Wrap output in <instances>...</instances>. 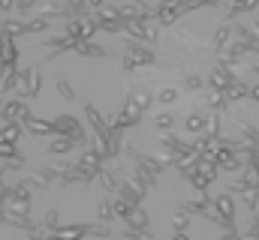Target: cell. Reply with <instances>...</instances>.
Wrapping results in <instances>:
<instances>
[{
	"mask_svg": "<svg viewBox=\"0 0 259 240\" xmlns=\"http://www.w3.org/2000/svg\"><path fill=\"white\" fill-rule=\"evenodd\" d=\"M103 162H106V156H103L97 147H91V144H88V147H84V156L75 162V171L81 174V183H84V186H88V183H94V180L103 174Z\"/></svg>",
	"mask_w": 259,
	"mask_h": 240,
	"instance_id": "obj_1",
	"label": "cell"
},
{
	"mask_svg": "<svg viewBox=\"0 0 259 240\" xmlns=\"http://www.w3.org/2000/svg\"><path fill=\"white\" fill-rule=\"evenodd\" d=\"M97 30H100V21H97V15H94V12L69 18V21H66V27H64V33H66V36H72L75 42H88Z\"/></svg>",
	"mask_w": 259,
	"mask_h": 240,
	"instance_id": "obj_2",
	"label": "cell"
},
{
	"mask_svg": "<svg viewBox=\"0 0 259 240\" xmlns=\"http://www.w3.org/2000/svg\"><path fill=\"white\" fill-rule=\"evenodd\" d=\"M39 87H42L39 69H36V66H27V69H21V78H18V90H15V96H21L24 102H30L33 96H39Z\"/></svg>",
	"mask_w": 259,
	"mask_h": 240,
	"instance_id": "obj_3",
	"label": "cell"
},
{
	"mask_svg": "<svg viewBox=\"0 0 259 240\" xmlns=\"http://www.w3.org/2000/svg\"><path fill=\"white\" fill-rule=\"evenodd\" d=\"M55 126H58V135H64V138H72L78 147H88V144H91V138L84 135L81 123L72 117V114H61V117H55Z\"/></svg>",
	"mask_w": 259,
	"mask_h": 240,
	"instance_id": "obj_4",
	"label": "cell"
},
{
	"mask_svg": "<svg viewBox=\"0 0 259 240\" xmlns=\"http://www.w3.org/2000/svg\"><path fill=\"white\" fill-rule=\"evenodd\" d=\"M124 51H127L130 57L139 63V66H154V63H157V54H154V48H151V45H145V42L124 39Z\"/></svg>",
	"mask_w": 259,
	"mask_h": 240,
	"instance_id": "obj_5",
	"label": "cell"
},
{
	"mask_svg": "<svg viewBox=\"0 0 259 240\" xmlns=\"http://www.w3.org/2000/svg\"><path fill=\"white\" fill-rule=\"evenodd\" d=\"M211 210L226 222V231H235V204H232V195L229 192L226 195H217L214 204H211Z\"/></svg>",
	"mask_w": 259,
	"mask_h": 240,
	"instance_id": "obj_6",
	"label": "cell"
},
{
	"mask_svg": "<svg viewBox=\"0 0 259 240\" xmlns=\"http://www.w3.org/2000/svg\"><path fill=\"white\" fill-rule=\"evenodd\" d=\"M118 18L121 21H151L154 18V9L142 0V3H124L118 6Z\"/></svg>",
	"mask_w": 259,
	"mask_h": 240,
	"instance_id": "obj_7",
	"label": "cell"
},
{
	"mask_svg": "<svg viewBox=\"0 0 259 240\" xmlns=\"http://www.w3.org/2000/svg\"><path fill=\"white\" fill-rule=\"evenodd\" d=\"M118 195H124L130 204H142V198L148 195V189H142L133 177H127V180H118Z\"/></svg>",
	"mask_w": 259,
	"mask_h": 240,
	"instance_id": "obj_8",
	"label": "cell"
},
{
	"mask_svg": "<svg viewBox=\"0 0 259 240\" xmlns=\"http://www.w3.org/2000/svg\"><path fill=\"white\" fill-rule=\"evenodd\" d=\"M217 93H226L232 84H235V75H232V69L229 66H217L214 72H211V81H208Z\"/></svg>",
	"mask_w": 259,
	"mask_h": 240,
	"instance_id": "obj_9",
	"label": "cell"
},
{
	"mask_svg": "<svg viewBox=\"0 0 259 240\" xmlns=\"http://www.w3.org/2000/svg\"><path fill=\"white\" fill-rule=\"evenodd\" d=\"M24 108H27V102L21 99V96H15V99H6V102H0V117L6 120H15V123H21V114H24Z\"/></svg>",
	"mask_w": 259,
	"mask_h": 240,
	"instance_id": "obj_10",
	"label": "cell"
},
{
	"mask_svg": "<svg viewBox=\"0 0 259 240\" xmlns=\"http://www.w3.org/2000/svg\"><path fill=\"white\" fill-rule=\"evenodd\" d=\"M0 33L6 36H18V33H30V21L27 18H12V21H0Z\"/></svg>",
	"mask_w": 259,
	"mask_h": 240,
	"instance_id": "obj_11",
	"label": "cell"
},
{
	"mask_svg": "<svg viewBox=\"0 0 259 240\" xmlns=\"http://www.w3.org/2000/svg\"><path fill=\"white\" fill-rule=\"evenodd\" d=\"M75 54H81V57H109V48H103L94 39H88V42H78L75 45Z\"/></svg>",
	"mask_w": 259,
	"mask_h": 240,
	"instance_id": "obj_12",
	"label": "cell"
},
{
	"mask_svg": "<svg viewBox=\"0 0 259 240\" xmlns=\"http://www.w3.org/2000/svg\"><path fill=\"white\" fill-rule=\"evenodd\" d=\"M18 78H21V69H6V75L0 81V96H12L18 90Z\"/></svg>",
	"mask_w": 259,
	"mask_h": 240,
	"instance_id": "obj_13",
	"label": "cell"
},
{
	"mask_svg": "<svg viewBox=\"0 0 259 240\" xmlns=\"http://www.w3.org/2000/svg\"><path fill=\"white\" fill-rule=\"evenodd\" d=\"M72 147H78V144H75L72 138H64V135H55V141H52V144H46V153H55V156H58V153H69Z\"/></svg>",
	"mask_w": 259,
	"mask_h": 240,
	"instance_id": "obj_14",
	"label": "cell"
},
{
	"mask_svg": "<svg viewBox=\"0 0 259 240\" xmlns=\"http://www.w3.org/2000/svg\"><path fill=\"white\" fill-rule=\"evenodd\" d=\"M24 129L27 132H33V135H58V126H55V120L52 123H42V120H30V123H24Z\"/></svg>",
	"mask_w": 259,
	"mask_h": 240,
	"instance_id": "obj_15",
	"label": "cell"
},
{
	"mask_svg": "<svg viewBox=\"0 0 259 240\" xmlns=\"http://www.w3.org/2000/svg\"><path fill=\"white\" fill-rule=\"evenodd\" d=\"M97 222H103V225L115 222V207H112V195H106V198L100 201V210H97Z\"/></svg>",
	"mask_w": 259,
	"mask_h": 240,
	"instance_id": "obj_16",
	"label": "cell"
},
{
	"mask_svg": "<svg viewBox=\"0 0 259 240\" xmlns=\"http://www.w3.org/2000/svg\"><path fill=\"white\" fill-rule=\"evenodd\" d=\"M18 138H21V123L9 120V123L0 129V141H12V144H18Z\"/></svg>",
	"mask_w": 259,
	"mask_h": 240,
	"instance_id": "obj_17",
	"label": "cell"
},
{
	"mask_svg": "<svg viewBox=\"0 0 259 240\" xmlns=\"http://www.w3.org/2000/svg\"><path fill=\"white\" fill-rule=\"evenodd\" d=\"M205 126H208V117H202L199 111H193V114L184 117V129H187V132H205Z\"/></svg>",
	"mask_w": 259,
	"mask_h": 240,
	"instance_id": "obj_18",
	"label": "cell"
},
{
	"mask_svg": "<svg viewBox=\"0 0 259 240\" xmlns=\"http://www.w3.org/2000/svg\"><path fill=\"white\" fill-rule=\"evenodd\" d=\"M0 159H12V162H24L21 150L12 144V141H0Z\"/></svg>",
	"mask_w": 259,
	"mask_h": 240,
	"instance_id": "obj_19",
	"label": "cell"
},
{
	"mask_svg": "<svg viewBox=\"0 0 259 240\" xmlns=\"http://www.w3.org/2000/svg\"><path fill=\"white\" fill-rule=\"evenodd\" d=\"M229 36H232V27L229 24H220V30H217V36H214V51L220 54L223 48H226V42H229Z\"/></svg>",
	"mask_w": 259,
	"mask_h": 240,
	"instance_id": "obj_20",
	"label": "cell"
},
{
	"mask_svg": "<svg viewBox=\"0 0 259 240\" xmlns=\"http://www.w3.org/2000/svg\"><path fill=\"white\" fill-rule=\"evenodd\" d=\"M27 21H30V33H46L52 24V18H46V15H30Z\"/></svg>",
	"mask_w": 259,
	"mask_h": 240,
	"instance_id": "obj_21",
	"label": "cell"
},
{
	"mask_svg": "<svg viewBox=\"0 0 259 240\" xmlns=\"http://www.w3.org/2000/svg\"><path fill=\"white\" fill-rule=\"evenodd\" d=\"M244 96H250V87H247V84H241V81L235 78V84L226 90V99H244Z\"/></svg>",
	"mask_w": 259,
	"mask_h": 240,
	"instance_id": "obj_22",
	"label": "cell"
},
{
	"mask_svg": "<svg viewBox=\"0 0 259 240\" xmlns=\"http://www.w3.org/2000/svg\"><path fill=\"white\" fill-rule=\"evenodd\" d=\"M154 123H157V129H160V132H169V129H172V123H175V114L163 111V114H157V120H154Z\"/></svg>",
	"mask_w": 259,
	"mask_h": 240,
	"instance_id": "obj_23",
	"label": "cell"
},
{
	"mask_svg": "<svg viewBox=\"0 0 259 240\" xmlns=\"http://www.w3.org/2000/svg\"><path fill=\"white\" fill-rule=\"evenodd\" d=\"M58 93H61L64 102H72V99H75V90L66 84V78H58Z\"/></svg>",
	"mask_w": 259,
	"mask_h": 240,
	"instance_id": "obj_24",
	"label": "cell"
},
{
	"mask_svg": "<svg viewBox=\"0 0 259 240\" xmlns=\"http://www.w3.org/2000/svg\"><path fill=\"white\" fill-rule=\"evenodd\" d=\"M157 99H160L163 105H169V102H175V99H178V90H175V87H163V90L157 93Z\"/></svg>",
	"mask_w": 259,
	"mask_h": 240,
	"instance_id": "obj_25",
	"label": "cell"
},
{
	"mask_svg": "<svg viewBox=\"0 0 259 240\" xmlns=\"http://www.w3.org/2000/svg\"><path fill=\"white\" fill-rule=\"evenodd\" d=\"M42 228H46V231H55V228H61V225H58V210H49V213H46V219H42Z\"/></svg>",
	"mask_w": 259,
	"mask_h": 240,
	"instance_id": "obj_26",
	"label": "cell"
},
{
	"mask_svg": "<svg viewBox=\"0 0 259 240\" xmlns=\"http://www.w3.org/2000/svg\"><path fill=\"white\" fill-rule=\"evenodd\" d=\"M187 222H190V216H187L184 210H178V213H175V219H172L175 231H187Z\"/></svg>",
	"mask_w": 259,
	"mask_h": 240,
	"instance_id": "obj_27",
	"label": "cell"
},
{
	"mask_svg": "<svg viewBox=\"0 0 259 240\" xmlns=\"http://www.w3.org/2000/svg\"><path fill=\"white\" fill-rule=\"evenodd\" d=\"M184 87H187V90H199V87H202V78L193 75V72H190V75H184Z\"/></svg>",
	"mask_w": 259,
	"mask_h": 240,
	"instance_id": "obj_28",
	"label": "cell"
},
{
	"mask_svg": "<svg viewBox=\"0 0 259 240\" xmlns=\"http://www.w3.org/2000/svg\"><path fill=\"white\" fill-rule=\"evenodd\" d=\"M121 66H124V72H133V69H139V63L130 57L127 51H124V57H121Z\"/></svg>",
	"mask_w": 259,
	"mask_h": 240,
	"instance_id": "obj_29",
	"label": "cell"
},
{
	"mask_svg": "<svg viewBox=\"0 0 259 240\" xmlns=\"http://www.w3.org/2000/svg\"><path fill=\"white\" fill-rule=\"evenodd\" d=\"M172 240H190V234H187V231H175V234H172Z\"/></svg>",
	"mask_w": 259,
	"mask_h": 240,
	"instance_id": "obj_30",
	"label": "cell"
},
{
	"mask_svg": "<svg viewBox=\"0 0 259 240\" xmlns=\"http://www.w3.org/2000/svg\"><path fill=\"white\" fill-rule=\"evenodd\" d=\"M15 6V0H0V9H12Z\"/></svg>",
	"mask_w": 259,
	"mask_h": 240,
	"instance_id": "obj_31",
	"label": "cell"
},
{
	"mask_svg": "<svg viewBox=\"0 0 259 240\" xmlns=\"http://www.w3.org/2000/svg\"><path fill=\"white\" fill-rule=\"evenodd\" d=\"M250 99H256V102H259V84H256V87H250Z\"/></svg>",
	"mask_w": 259,
	"mask_h": 240,
	"instance_id": "obj_32",
	"label": "cell"
},
{
	"mask_svg": "<svg viewBox=\"0 0 259 240\" xmlns=\"http://www.w3.org/2000/svg\"><path fill=\"white\" fill-rule=\"evenodd\" d=\"M250 234H253V237H259V219H253V228H250Z\"/></svg>",
	"mask_w": 259,
	"mask_h": 240,
	"instance_id": "obj_33",
	"label": "cell"
},
{
	"mask_svg": "<svg viewBox=\"0 0 259 240\" xmlns=\"http://www.w3.org/2000/svg\"><path fill=\"white\" fill-rule=\"evenodd\" d=\"M253 72H256V75H259V63H253Z\"/></svg>",
	"mask_w": 259,
	"mask_h": 240,
	"instance_id": "obj_34",
	"label": "cell"
},
{
	"mask_svg": "<svg viewBox=\"0 0 259 240\" xmlns=\"http://www.w3.org/2000/svg\"><path fill=\"white\" fill-rule=\"evenodd\" d=\"M127 3H142V0H127Z\"/></svg>",
	"mask_w": 259,
	"mask_h": 240,
	"instance_id": "obj_35",
	"label": "cell"
}]
</instances>
